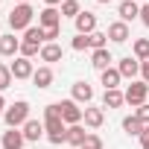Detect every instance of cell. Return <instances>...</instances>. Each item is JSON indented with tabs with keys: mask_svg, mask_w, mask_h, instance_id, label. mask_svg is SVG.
<instances>
[{
	"mask_svg": "<svg viewBox=\"0 0 149 149\" xmlns=\"http://www.w3.org/2000/svg\"><path fill=\"white\" fill-rule=\"evenodd\" d=\"M32 18H35V9L29 6V3H15V9L9 12V26L15 29V32H26L29 26H32Z\"/></svg>",
	"mask_w": 149,
	"mask_h": 149,
	"instance_id": "1",
	"label": "cell"
},
{
	"mask_svg": "<svg viewBox=\"0 0 149 149\" xmlns=\"http://www.w3.org/2000/svg\"><path fill=\"white\" fill-rule=\"evenodd\" d=\"M91 50H105L108 47V32H91Z\"/></svg>",
	"mask_w": 149,
	"mask_h": 149,
	"instance_id": "27",
	"label": "cell"
},
{
	"mask_svg": "<svg viewBox=\"0 0 149 149\" xmlns=\"http://www.w3.org/2000/svg\"><path fill=\"white\" fill-rule=\"evenodd\" d=\"M61 56H64V53H61V47H58L56 41L41 47V61H50V64H53V61H61Z\"/></svg>",
	"mask_w": 149,
	"mask_h": 149,
	"instance_id": "21",
	"label": "cell"
},
{
	"mask_svg": "<svg viewBox=\"0 0 149 149\" xmlns=\"http://www.w3.org/2000/svg\"><path fill=\"white\" fill-rule=\"evenodd\" d=\"M76 32H79V35L97 32V15H94V12H79V15H76Z\"/></svg>",
	"mask_w": 149,
	"mask_h": 149,
	"instance_id": "8",
	"label": "cell"
},
{
	"mask_svg": "<svg viewBox=\"0 0 149 149\" xmlns=\"http://www.w3.org/2000/svg\"><path fill=\"white\" fill-rule=\"evenodd\" d=\"M6 108H9V105H6V100H3V94H0V117L6 114Z\"/></svg>",
	"mask_w": 149,
	"mask_h": 149,
	"instance_id": "37",
	"label": "cell"
},
{
	"mask_svg": "<svg viewBox=\"0 0 149 149\" xmlns=\"http://www.w3.org/2000/svg\"><path fill=\"white\" fill-rule=\"evenodd\" d=\"M44 132H47V140L50 143H67V123L61 120V117H50V120H44Z\"/></svg>",
	"mask_w": 149,
	"mask_h": 149,
	"instance_id": "3",
	"label": "cell"
},
{
	"mask_svg": "<svg viewBox=\"0 0 149 149\" xmlns=\"http://www.w3.org/2000/svg\"><path fill=\"white\" fill-rule=\"evenodd\" d=\"M140 76H143V82L149 85V58H143V61H140Z\"/></svg>",
	"mask_w": 149,
	"mask_h": 149,
	"instance_id": "34",
	"label": "cell"
},
{
	"mask_svg": "<svg viewBox=\"0 0 149 149\" xmlns=\"http://www.w3.org/2000/svg\"><path fill=\"white\" fill-rule=\"evenodd\" d=\"M123 102H126V94H123L120 88H111V91L102 94V105H105V108H120Z\"/></svg>",
	"mask_w": 149,
	"mask_h": 149,
	"instance_id": "18",
	"label": "cell"
},
{
	"mask_svg": "<svg viewBox=\"0 0 149 149\" xmlns=\"http://www.w3.org/2000/svg\"><path fill=\"white\" fill-rule=\"evenodd\" d=\"M38 26L41 29H50V26H61V12L56 6H47L38 12Z\"/></svg>",
	"mask_w": 149,
	"mask_h": 149,
	"instance_id": "7",
	"label": "cell"
},
{
	"mask_svg": "<svg viewBox=\"0 0 149 149\" xmlns=\"http://www.w3.org/2000/svg\"><path fill=\"white\" fill-rule=\"evenodd\" d=\"M117 70H120V76H123V79H134L137 73H140V61L132 58V56H126V58H120Z\"/></svg>",
	"mask_w": 149,
	"mask_h": 149,
	"instance_id": "13",
	"label": "cell"
},
{
	"mask_svg": "<svg viewBox=\"0 0 149 149\" xmlns=\"http://www.w3.org/2000/svg\"><path fill=\"white\" fill-rule=\"evenodd\" d=\"M12 70H9V64H0V94H3L6 88H12Z\"/></svg>",
	"mask_w": 149,
	"mask_h": 149,
	"instance_id": "28",
	"label": "cell"
},
{
	"mask_svg": "<svg viewBox=\"0 0 149 149\" xmlns=\"http://www.w3.org/2000/svg\"><path fill=\"white\" fill-rule=\"evenodd\" d=\"M70 47L76 50V53H82V50H88V47H91V38H88V35H79V32H76V38L70 41Z\"/></svg>",
	"mask_w": 149,
	"mask_h": 149,
	"instance_id": "31",
	"label": "cell"
},
{
	"mask_svg": "<svg viewBox=\"0 0 149 149\" xmlns=\"http://www.w3.org/2000/svg\"><path fill=\"white\" fill-rule=\"evenodd\" d=\"M82 120H85V126H91V129H100V126L105 123V111H102V108H94V105H88Z\"/></svg>",
	"mask_w": 149,
	"mask_h": 149,
	"instance_id": "16",
	"label": "cell"
},
{
	"mask_svg": "<svg viewBox=\"0 0 149 149\" xmlns=\"http://www.w3.org/2000/svg\"><path fill=\"white\" fill-rule=\"evenodd\" d=\"M41 47H44V44H35V41H24V38H21V56H24V58L41 56Z\"/></svg>",
	"mask_w": 149,
	"mask_h": 149,
	"instance_id": "26",
	"label": "cell"
},
{
	"mask_svg": "<svg viewBox=\"0 0 149 149\" xmlns=\"http://www.w3.org/2000/svg\"><path fill=\"white\" fill-rule=\"evenodd\" d=\"M132 53H134V58H137V61L149 58V38H137V41L132 44Z\"/></svg>",
	"mask_w": 149,
	"mask_h": 149,
	"instance_id": "25",
	"label": "cell"
},
{
	"mask_svg": "<svg viewBox=\"0 0 149 149\" xmlns=\"http://www.w3.org/2000/svg\"><path fill=\"white\" fill-rule=\"evenodd\" d=\"M21 132H24V137H26L29 143H35V140H41V137H44V123L29 117V120L24 123V129H21Z\"/></svg>",
	"mask_w": 149,
	"mask_h": 149,
	"instance_id": "12",
	"label": "cell"
},
{
	"mask_svg": "<svg viewBox=\"0 0 149 149\" xmlns=\"http://www.w3.org/2000/svg\"><path fill=\"white\" fill-rule=\"evenodd\" d=\"M79 149H102V137L94 134V132H88V137H85V143H82Z\"/></svg>",
	"mask_w": 149,
	"mask_h": 149,
	"instance_id": "30",
	"label": "cell"
},
{
	"mask_svg": "<svg viewBox=\"0 0 149 149\" xmlns=\"http://www.w3.org/2000/svg\"><path fill=\"white\" fill-rule=\"evenodd\" d=\"M108 38H111L114 44H126V41L132 38V32H129V24H123V21H114V24H108Z\"/></svg>",
	"mask_w": 149,
	"mask_h": 149,
	"instance_id": "10",
	"label": "cell"
},
{
	"mask_svg": "<svg viewBox=\"0 0 149 149\" xmlns=\"http://www.w3.org/2000/svg\"><path fill=\"white\" fill-rule=\"evenodd\" d=\"M146 97H149V85L140 79V82H132L129 88H126V102L132 105V108H137V105H143L146 102Z\"/></svg>",
	"mask_w": 149,
	"mask_h": 149,
	"instance_id": "4",
	"label": "cell"
},
{
	"mask_svg": "<svg viewBox=\"0 0 149 149\" xmlns=\"http://www.w3.org/2000/svg\"><path fill=\"white\" fill-rule=\"evenodd\" d=\"M9 70H12V76H15V79H32V73H35L32 58H24V56H18V58L9 64Z\"/></svg>",
	"mask_w": 149,
	"mask_h": 149,
	"instance_id": "6",
	"label": "cell"
},
{
	"mask_svg": "<svg viewBox=\"0 0 149 149\" xmlns=\"http://www.w3.org/2000/svg\"><path fill=\"white\" fill-rule=\"evenodd\" d=\"M24 41H35V44H44V29L41 26H29L24 32Z\"/></svg>",
	"mask_w": 149,
	"mask_h": 149,
	"instance_id": "29",
	"label": "cell"
},
{
	"mask_svg": "<svg viewBox=\"0 0 149 149\" xmlns=\"http://www.w3.org/2000/svg\"><path fill=\"white\" fill-rule=\"evenodd\" d=\"M58 12H61V18H73V21H76V15L82 12L79 9V0H64V3L58 6Z\"/></svg>",
	"mask_w": 149,
	"mask_h": 149,
	"instance_id": "24",
	"label": "cell"
},
{
	"mask_svg": "<svg viewBox=\"0 0 149 149\" xmlns=\"http://www.w3.org/2000/svg\"><path fill=\"white\" fill-rule=\"evenodd\" d=\"M15 3H29V0H15Z\"/></svg>",
	"mask_w": 149,
	"mask_h": 149,
	"instance_id": "40",
	"label": "cell"
},
{
	"mask_svg": "<svg viewBox=\"0 0 149 149\" xmlns=\"http://www.w3.org/2000/svg\"><path fill=\"white\" fill-rule=\"evenodd\" d=\"M140 21H143V26H149V3L140 6Z\"/></svg>",
	"mask_w": 149,
	"mask_h": 149,
	"instance_id": "35",
	"label": "cell"
},
{
	"mask_svg": "<svg viewBox=\"0 0 149 149\" xmlns=\"http://www.w3.org/2000/svg\"><path fill=\"white\" fill-rule=\"evenodd\" d=\"M3 120H6V126H9V129H24V123L29 120V102H26V100L12 102V105L6 108Z\"/></svg>",
	"mask_w": 149,
	"mask_h": 149,
	"instance_id": "2",
	"label": "cell"
},
{
	"mask_svg": "<svg viewBox=\"0 0 149 149\" xmlns=\"http://www.w3.org/2000/svg\"><path fill=\"white\" fill-rule=\"evenodd\" d=\"M140 146H143V149H149V126H146V129H143V134H140Z\"/></svg>",
	"mask_w": 149,
	"mask_h": 149,
	"instance_id": "36",
	"label": "cell"
},
{
	"mask_svg": "<svg viewBox=\"0 0 149 149\" xmlns=\"http://www.w3.org/2000/svg\"><path fill=\"white\" fill-rule=\"evenodd\" d=\"M58 32H61V26H50V29H44V44H53V41L58 38Z\"/></svg>",
	"mask_w": 149,
	"mask_h": 149,
	"instance_id": "33",
	"label": "cell"
},
{
	"mask_svg": "<svg viewBox=\"0 0 149 149\" xmlns=\"http://www.w3.org/2000/svg\"><path fill=\"white\" fill-rule=\"evenodd\" d=\"M82 117H85V108H79L76 100H61V120H64L67 126L82 123Z\"/></svg>",
	"mask_w": 149,
	"mask_h": 149,
	"instance_id": "5",
	"label": "cell"
},
{
	"mask_svg": "<svg viewBox=\"0 0 149 149\" xmlns=\"http://www.w3.org/2000/svg\"><path fill=\"white\" fill-rule=\"evenodd\" d=\"M0 3H3V0H0Z\"/></svg>",
	"mask_w": 149,
	"mask_h": 149,
	"instance_id": "41",
	"label": "cell"
},
{
	"mask_svg": "<svg viewBox=\"0 0 149 149\" xmlns=\"http://www.w3.org/2000/svg\"><path fill=\"white\" fill-rule=\"evenodd\" d=\"M32 82H35V88H50L53 85V70H50V64H44V67H38L35 73H32Z\"/></svg>",
	"mask_w": 149,
	"mask_h": 149,
	"instance_id": "17",
	"label": "cell"
},
{
	"mask_svg": "<svg viewBox=\"0 0 149 149\" xmlns=\"http://www.w3.org/2000/svg\"><path fill=\"white\" fill-rule=\"evenodd\" d=\"M120 70L117 67H108V70H102V85H105V91H111V88H120Z\"/></svg>",
	"mask_w": 149,
	"mask_h": 149,
	"instance_id": "23",
	"label": "cell"
},
{
	"mask_svg": "<svg viewBox=\"0 0 149 149\" xmlns=\"http://www.w3.org/2000/svg\"><path fill=\"white\" fill-rule=\"evenodd\" d=\"M0 53H3V56L21 53V38H15V35H0Z\"/></svg>",
	"mask_w": 149,
	"mask_h": 149,
	"instance_id": "19",
	"label": "cell"
},
{
	"mask_svg": "<svg viewBox=\"0 0 149 149\" xmlns=\"http://www.w3.org/2000/svg\"><path fill=\"white\" fill-rule=\"evenodd\" d=\"M73 100H76V102H91L94 100V88L85 82V79H79V82H73Z\"/></svg>",
	"mask_w": 149,
	"mask_h": 149,
	"instance_id": "14",
	"label": "cell"
},
{
	"mask_svg": "<svg viewBox=\"0 0 149 149\" xmlns=\"http://www.w3.org/2000/svg\"><path fill=\"white\" fill-rule=\"evenodd\" d=\"M24 143H26V137L18 129H9V132H3V137H0V146L3 149H24Z\"/></svg>",
	"mask_w": 149,
	"mask_h": 149,
	"instance_id": "9",
	"label": "cell"
},
{
	"mask_svg": "<svg viewBox=\"0 0 149 149\" xmlns=\"http://www.w3.org/2000/svg\"><path fill=\"white\" fill-rule=\"evenodd\" d=\"M143 129H146V126H143L134 114H132V117H123V132H126L129 137H140V134H143Z\"/></svg>",
	"mask_w": 149,
	"mask_h": 149,
	"instance_id": "20",
	"label": "cell"
},
{
	"mask_svg": "<svg viewBox=\"0 0 149 149\" xmlns=\"http://www.w3.org/2000/svg\"><path fill=\"white\" fill-rule=\"evenodd\" d=\"M85 137H88V132H85L79 123H76V126H67V143H70V146H82Z\"/></svg>",
	"mask_w": 149,
	"mask_h": 149,
	"instance_id": "22",
	"label": "cell"
},
{
	"mask_svg": "<svg viewBox=\"0 0 149 149\" xmlns=\"http://www.w3.org/2000/svg\"><path fill=\"white\" fill-rule=\"evenodd\" d=\"M117 15H120V21H123V24H129V21L140 18V6H137V0H123V3L117 6Z\"/></svg>",
	"mask_w": 149,
	"mask_h": 149,
	"instance_id": "11",
	"label": "cell"
},
{
	"mask_svg": "<svg viewBox=\"0 0 149 149\" xmlns=\"http://www.w3.org/2000/svg\"><path fill=\"white\" fill-rule=\"evenodd\" d=\"M134 117L143 123V126H149V102H143V105H137L134 108Z\"/></svg>",
	"mask_w": 149,
	"mask_h": 149,
	"instance_id": "32",
	"label": "cell"
},
{
	"mask_svg": "<svg viewBox=\"0 0 149 149\" xmlns=\"http://www.w3.org/2000/svg\"><path fill=\"white\" fill-rule=\"evenodd\" d=\"M64 0H44V6H61Z\"/></svg>",
	"mask_w": 149,
	"mask_h": 149,
	"instance_id": "38",
	"label": "cell"
},
{
	"mask_svg": "<svg viewBox=\"0 0 149 149\" xmlns=\"http://www.w3.org/2000/svg\"><path fill=\"white\" fill-rule=\"evenodd\" d=\"M97 3H111V0H97Z\"/></svg>",
	"mask_w": 149,
	"mask_h": 149,
	"instance_id": "39",
	"label": "cell"
},
{
	"mask_svg": "<svg viewBox=\"0 0 149 149\" xmlns=\"http://www.w3.org/2000/svg\"><path fill=\"white\" fill-rule=\"evenodd\" d=\"M111 61H114V58H111L108 47H105V50H94V53H91V64H94L100 73H102V70H108V67H111Z\"/></svg>",
	"mask_w": 149,
	"mask_h": 149,
	"instance_id": "15",
	"label": "cell"
}]
</instances>
